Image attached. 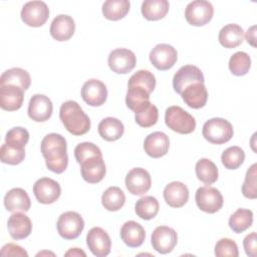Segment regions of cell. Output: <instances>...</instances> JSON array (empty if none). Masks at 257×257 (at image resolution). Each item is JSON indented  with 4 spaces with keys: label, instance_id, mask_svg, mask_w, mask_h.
Masks as SVG:
<instances>
[{
    "label": "cell",
    "instance_id": "obj_28",
    "mask_svg": "<svg viewBox=\"0 0 257 257\" xmlns=\"http://www.w3.org/2000/svg\"><path fill=\"white\" fill-rule=\"evenodd\" d=\"M97 130L99 136L103 140L107 142H114L122 137L124 126L118 118L108 116L100 120Z\"/></svg>",
    "mask_w": 257,
    "mask_h": 257
},
{
    "label": "cell",
    "instance_id": "obj_49",
    "mask_svg": "<svg viewBox=\"0 0 257 257\" xmlns=\"http://www.w3.org/2000/svg\"><path fill=\"white\" fill-rule=\"evenodd\" d=\"M64 255L65 256H83V257L86 256L85 252H83L79 248H71L67 252H65Z\"/></svg>",
    "mask_w": 257,
    "mask_h": 257
},
{
    "label": "cell",
    "instance_id": "obj_41",
    "mask_svg": "<svg viewBox=\"0 0 257 257\" xmlns=\"http://www.w3.org/2000/svg\"><path fill=\"white\" fill-rule=\"evenodd\" d=\"M25 158L24 148H17L4 143L0 149V159L3 164L19 165Z\"/></svg>",
    "mask_w": 257,
    "mask_h": 257
},
{
    "label": "cell",
    "instance_id": "obj_15",
    "mask_svg": "<svg viewBox=\"0 0 257 257\" xmlns=\"http://www.w3.org/2000/svg\"><path fill=\"white\" fill-rule=\"evenodd\" d=\"M81 97L90 106H100L107 98V88L102 81L89 79L82 85Z\"/></svg>",
    "mask_w": 257,
    "mask_h": 257
},
{
    "label": "cell",
    "instance_id": "obj_30",
    "mask_svg": "<svg viewBox=\"0 0 257 257\" xmlns=\"http://www.w3.org/2000/svg\"><path fill=\"white\" fill-rule=\"evenodd\" d=\"M170 4L167 0H145L142 4V14L150 21H157L164 18L169 12Z\"/></svg>",
    "mask_w": 257,
    "mask_h": 257
},
{
    "label": "cell",
    "instance_id": "obj_8",
    "mask_svg": "<svg viewBox=\"0 0 257 257\" xmlns=\"http://www.w3.org/2000/svg\"><path fill=\"white\" fill-rule=\"evenodd\" d=\"M20 15L26 25L40 27L49 17V8L43 1H29L22 7Z\"/></svg>",
    "mask_w": 257,
    "mask_h": 257
},
{
    "label": "cell",
    "instance_id": "obj_26",
    "mask_svg": "<svg viewBox=\"0 0 257 257\" xmlns=\"http://www.w3.org/2000/svg\"><path fill=\"white\" fill-rule=\"evenodd\" d=\"M120 238L125 245L132 248L140 247L146 238L145 229L136 221H127L120 228Z\"/></svg>",
    "mask_w": 257,
    "mask_h": 257
},
{
    "label": "cell",
    "instance_id": "obj_37",
    "mask_svg": "<svg viewBox=\"0 0 257 257\" xmlns=\"http://www.w3.org/2000/svg\"><path fill=\"white\" fill-rule=\"evenodd\" d=\"M159 118L158 107L151 101L135 112L136 122L142 127H150L157 123Z\"/></svg>",
    "mask_w": 257,
    "mask_h": 257
},
{
    "label": "cell",
    "instance_id": "obj_10",
    "mask_svg": "<svg viewBox=\"0 0 257 257\" xmlns=\"http://www.w3.org/2000/svg\"><path fill=\"white\" fill-rule=\"evenodd\" d=\"M109 68L118 74H125L132 71L137 63L135 53L126 48H116L112 50L107 58Z\"/></svg>",
    "mask_w": 257,
    "mask_h": 257
},
{
    "label": "cell",
    "instance_id": "obj_22",
    "mask_svg": "<svg viewBox=\"0 0 257 257\" xmlns=\"http://www.w3.org/2000/svg\"><path fill=\"white\" fill-rule=\"evenodd\" d=\"M7 228L12 239L22 240L30 235L32 231V222L25 214L15 212L9 217Z\"/></svg>",
    "mask_w": 257,
    "mask_h": 257
},
{
    "label": "cell",
    "instance_id": "obj_44",
    "mask_svg": "<svg viewBox=\"0 0 257 257\" xmlns=\"http://www.w3.org/2000/svg\"><path fill=\"white\" fill-rule=\"evenodd\" d=\"M95 156H102L100 149L89 142H84L78 144L74 149V157L78 164H81L83 161H85L88 158L95 157Z\"/></svg>",
    "mask_w": 257,
    "mask_h": 257
},
{
    "label": "cell",
    "instance_id": "obj_48",
    "mask_svg": "<svg viewBox=\"0 0 257 257\" xmlns=\"http://www.w3.org/2000/svg\"><path fill=\"white\" fill-rule=\"evenodd\" d=\"M245 37H246V40L249 44H251L253 47H256V26L253 25L251 26L246 34H245Z\"/></svg>",
    "mask_w": 257,
    "mask_h": 257
},
{
    "label": "cell",
    "instance_id": "obj_14",
    "mask_svg": "<svg viewBox=\"0 0 257 257\" xmlns=\"http://www.w3.org/2000/svg\"><path fill=\"white\" fill-rule=\"evenodd\" d=\"M152 186L150 173L143 168L132 169L125 177V187L127 191L136 196L145 195Z\"/></svg>",
    "mask_w": 257,
    "mask_h": 257
},
{
    "label": "cell",
    "instance_id": "obj_34",
    "mask_svg": "<svg viewBox=\"0 0 257 257\" xmlns=\"http://www.w3.org/2000/svg\"><path fill=\"white\" fill-rule=\"evenodd\" d=\"M253 212L249 209H237L229 218V227L235 233H243L252 226Z\"/></svg>",
    "mask_w": 257,
    "mask_h": 257
},
{
    "label": "cell",
    "instance_id": "obj_24",
    "mask_svg": "<svg viewBox=\"0 0 257 257\" xmlns=\"http://www.w3.org/2000/svg\"><path fill=\"white\" fill-rule=\"evenodd\" d=\"M185 103L191 108H201L205 106L208 100V91L204 83L195 82L188 85L181 93Z\"/></svg>",
    "mask_w": 257,
    "mask_h": 257
},
{
    "label": "cell",
    "instance_id": "obj_45",
    "mask_svg": "<svg viewBox=\"0 0 257 257\" xmlns=\"http://www.w3.org/2000/svg\"><path fill=\"white\" fill-rule=\"evenodd\" d=\"M215 255L218 257H238V246L234 240L222 238L215 245Z\"/></svg>",
    "mask_w": 257,
    "mask_h": 257
},
{
    "label": "cell",
    "instance_id": "obj_4",
    "mask_svg": "<svg viewBox=\"0 0 257 257\" xmlns=\"http://www.w3.org/2000/svg\"><path fill=\"white\" fill-rule=\"evenodd\" d=\"M203 137L209 143L222 145L229 142L234 134L230 121L222 117H213L207 120L203 125Z\"/></svg>",
    "mask_w": 257,
    "mask_h": 257
},
{
    "label": "cell",
    "instance_id": "obj_33",
    "mask_svg": "<svg viewBox=\"0 0 257 257\" xmlns=\"http://www.w3.org/2000/svg\"><path fill=\"white\" fill-rule=\"evenodd\" d=\"M125 202V195L118 187L107 188L101 196V204L105 210L115 212L121 209Z\"/></svg>",
    "mask_w": 257,
    "mask_h": 257
},
{
    "label": "cell",
    "instance_id": "obj_25",
    "mask_svg": "<svg viewBox=\"0 0 257 257\" xmlns=\"http://www.w3.org/2000/svg\"><path fill=\"white\" fill-rule=\"evenodd\" d=\"M4 206L9 212H27L31 207V201L25 190L13 188L5 195Z\"/></svg>",
    "mask_w": 257,
    "mask_h": 257
},
{
    "label": "cell",
    "instance_id": "obj_7",
    "mask_svg": "<svg viewBox=\"0 0 257 257\" xmlns=\"http://www.w3.org/2000/svg\"><path fill=\"white\" fill-rule=\"evenodd\" d=\"M213 5L206 0H195L190 2L185 10V17L193 26H203L209 23L213 17Z\"/></svg>",
    "mask_w": 257,
    "mask_h": 257
},
{
    "label": "cell",
    "instance_id": "obj_43",
    "mask_svg": "<svg viewBox=\"0 0 257 257\" xmlns=\"http://www.w3.org/2000/svg\"><path fill=\"white\" fill-rule=\"evenodd\" d=\"M29 141V133L26 128L21 126H15L9 130L5 137V143L17 147V148H24L25 145Z\"/></svg>",
    "mask_w": 257,
    "mask_h": 257
},
{
    "label": "cell",
    "instance_id": "obj_19",
    "mask_svg": "<svg viewBox=\"0 0 257 257\" xmlns=\"http://www.w3.org/2000/svg\"><path fill=\"white\" fill-rule=\"evenodd\" d=\"M170 148L169 137L163 132H154L150 134L144 142V149L148 156L159 159L167 155Z\"/></svg>",
    "mask_w": 257,
    "mask_h": 257
},
{
    "label": "cell",
    "instance_id": "obj_27",
    "mask_svg": "<svg viewBox=\"0 0 257 257\" xmlns=\"http://www.w3.org/2000/svg\"><path fill=\"white\" fill-rule=\"evenodd\" d=\"M243 28L235 23L225 25L219 32L218 40L225 48H235L243 42Z\"/></svg>",
    "mask_w": 257,
    "mask_h": 257
},
{
    "label": "cell",
    "instance_id": "obj_6",
    "mask_svg": "<svg viewBox=\"0 0 257 257\" xmlns=\"http://www.w3.org/2000/svg\"><path fill=\"white\" fill-rule=\"evenodd\" d=\"M195 200L198 208L209 214L218 212L223 207V196L220 191L211 186L200 187L196 191Z\"/></svg>",
    "mask_w": 257,
    "mask_h": 257
},
{
    "label": "cell",
    "instance_id": "obj_46",
    "mask_svg": "<svg viewBox=\"0 0 257 257\" xmlns=\"http://www.w3.org/2000/svg\"><path fill=\"white\" fill-rule=\"evenodd\" d=\"M0 254L2 256H28V253L21 246L16 245L14 243L5 244L2 247Z\"/></svg>",
    "mask_w": 257,
    "mask_h": 257
},
{
    "label": "cell",
    "instance_id": "obj_38",
    "mask_svg": "<svg viewBox=\"0 0 257 257\" xmlns=\"http://www.w3.org/2000/svg\"><path fill=\"white\" fill-rule=\"evenodd\" d=\"M244 160H245V153L238 146L229 147L222 153V156H221L222 164L228 170L238 169L243 164Z\"/></svg>",
    "mask_w": 257,
    "mask_h": 257
},
{
    "label": "cell",
    "instance_id": "obj_5",
    "mask_svg": "<svg viewBox=\"0 0 257 257\" xmlns=\"http://www.w3.org/2000/svg\"><path fill=\"white\" fill-rule=\"evenodd\" d=\"M56 227L58 234L62 238L73 240L81 234L84 228V221L77 212L67 211L59 216Z\"/></svg>",
    "mask_w": 257,
    "mask_h": 257
},
{
    "label": "cell",
    "instance_id": "obj_13",
    "mask_svg": "<svg viewBox=\"0 0 257 257\" xmlns=\"http://www.w3.org/2000/svg\"><path fill=\"white\" fill-rule=\"evenodd\" d=\"M86 245L94 256L104 257L110 252L111 240L102 228L93 227L86 235Z\"/></svg>",
    "mask_w": 257,
    "mask_h": 257
},
{
    "label": "cell",
    "instance_id": "obj_2",
    "mask_svg": "<svg viewBox=\"0 0 257 257\" xmlns=\"http://www.w3.org/2000/svg\"><path fill=\"white\" fill-rule=\"evenodd\" d=\"M59 118L64 127L73 136L85 135L90 128L89 117L74 100H67L61 104Z\"/></svg>",
    "mask_w": 257,
    "mask_h": 257
},
{
    "label": "cell",
    "instance_id": "obj_32",
    "mask_svg": "<svg viewBox=\"0 0 257 257\" xmlns=\"http://www.w3.org/2000/svg\"><path fill=\"white\" fill-rule=\"evenodd\" d=\"M195 171L197 178L206 185H212L218 180V168L209 159H200L196 163Z\"/></svg>",
    "mask_w": 257,
    "mask_h": 257
},
{
    "label": "cell",
    "instance_id": "obj_17",
    "mask_svg": "<svg viewBox=\"0 0 257 257\" xmlns=\"http://www.w3.org/2000/svg\"><path fill=\"white\" fill-rule=\"evenodd\" d=\"M53 105L50 98L44 94H34L28 103V116L37 122H43L50 118Z\"/></svg>",
    "mask_w": 257,
    "mask_h": 257
},
{
    "label": "cell",
    "instance_id": "obj_1",
    "mask_svg": "<svg viewBox=\"0 0 257 257\" xmlns=\"http://www.w3.org/2000/svg\"><path fill=\"white\" fill-rule=\"evenodd\" d=\"M41 153L46 167L55 174L63 173L68 165L66 140L59 134L51 133L41 141Z\"/></svg>",
    "mask_w": 257,
    "mask_h": 257
},
{
    "label": "cell",
    "instance_id": "obj_11",
    "mask_svg": "<svg viewBox=\"0 0 257 257\" xmlns=\"http://www.w3.org/2000/svg\"><path fill=\"white\" fill-rule=\"evenodd\" d=\"M33 193L39 203L48 205L58 200L61 194V188L56 181L44 177L34 183Z\"/></svg>",
    "mask_w": 257,
    "mask_h": 257
},
{
    "label": "cell",
    "instance_id": "obj_40",
    "mask_svg": "<svg viewBox=\"0 0 257 257\" xmlns=\"http://www.w3.org/2000/svg\"><path fill=\"white\" fill-rule=\"evenodd\" d=\"M251 67V58L244 51L234 53L229 60V69L236 76L245 75Z\"/></svg>",
    "mask_w": 257,
    "mask_h": 257
},
{
    "label": "cell",
    "instance_id": "obj_47",
    "mask_svg": "<svg viewBox=\"0 0 257 257\" xmlns=\"http://www.w3.org/2000/svg\"><path fill=\"white\" fill-rule=\"evenodd\" d=\"M243 246L249 257H256V232H251L244 238Z\"/></svg>",
    "mask_w": 257,
    "mask_h": 257
},
{
    "label": "cell",
    "instance_id": "obj_16",
    "mask_svg": "<svg viewBox=\"0 0 257 257\" xmlns=\"http://www.w3.org/2000/svg\"><path fill=\"white\" fill-rule=\"evenodd\" d=\"M204 75L202 70L195 65H184L174 75L173 87L174 90L181 94L182 91L190 84L195 82L204 83Z\"/></svg>",
    "mask_w": 257,
    "mask_h": 257
},
{
    "label": "cell",
    "instance_id": "obj_39",
    "mask_svg": "<svg viewBox=\"0 0 257 257\" xmlns=\"http://www.w3.org/2000/svg\"><path fill=\"white\" fill-rule=\"evenodd\" d=\"M130 86L143 87L151 94L156 87V77L149 70H145V69L138 70L128 79L127 87Z\"/></svg>",
    "mask_w": 257,
    "mask_h": 257
},
{
    "label": "cell",
    "instance_id": "obj_31",
    "mask_svg": "<svg viewBox=\"0 0 257 257\" xmlns=\"http://www.w3.org/2000/svg\"><path fill=\"white\" fill-rule=\"evenodd\" d=\"M130 7L127 0H107L102 4V14L108 20L117 21L128 13Z\"/></svg>",
    "mask_w": 257,
    "mask_h": 257
},
{
    "label": "cell",
    "instance_id": "obj_18",
    "mask_svg": "<svg viewBox=\"0 0 257 257\" xmlns=\"http://www.w3.org/2000/svg\"><path fill=\"white\" fill-rule=\"evenodd\" d=\"M82 179L89 184H96L102 181L105 176L106 168L102 156L91 157L80 164Z\"/></svg>",
    "mask_w": 257,
    "mask_h": 257
},
{
    "label": "cell",
    "instance_id": "obj_36",
    "mask_svg": "<svg viewBox=\"0 0 257 257\" xmlns=\"http://www.w3.org/2000/svg\"><path fill=\"white\" fill-rule=\"evenodd\" d=\"M150 102V93L143 87L130 86L125 95L126 106L133 111H138Z\"/></svg>",
    "mask_w": 257,
    "mask_h": 257
},
{
    "label": "cell",
    "instance_id": "obj_21",
    "mask_svg": "<svg viewBox=\"0 0 257 257\" xmlns=\"http://www.w3.org/2000/svg\"><path fill=\"white\" fill-rule=\"evenodd\" d=\"M75 31V23L71 16L66 14L57 15L51 22L50 35L57 41H66L70 39Z\"/></svg>",
    "mask_w": 257,
    "mask_h": 257
},
{
    "label": "cell",
    "instance_id": "obj_42",
    "mask_svg": "<svg viewBox=\"0 0 257 257\" xmlns=\"http://www.w3.org/2000/svg\"><path fill=\"white\" fill-rule=\"evenodd\" d=\"M257 164H253L246 172L245 181L242 185V194L248 199L257 198Z\"/></svg>",
    "mask_w": 257,
    "mask_h": 257
},
{
    "label": "cell",
    "instance_id": "obj_35",
    "mask_svg": "<svg viewBox=\"0 0 257 257\" xmlns=\"http://www.w3.org/2000/svg\"><path fill=\"white\" fill-rule=\"evenodd\" d=\"M159 201L153 196H145L139 199L135 205L136 214L144 220H151L155 218L159 213Z\"/></svg>",
    "mask_w": 257,
    "mask_h": 257
},
{
    "label": "cell",
    "instance_id": "obj_29",
    "mask_svg": "<svg viewBox=\"0 0 257 257\" xmlns=\"http://www.w3.org/2000/svg\"><path fill=\"white\" fill-rule=\"evenodd\" d=\"M31 83L30 74L22 68L13 67L5 70L0 77V85H16L26 90Z\"/></svg>",
    "mask_w": 257,
    "mask_h": 257
},
{
    "label": "cell",
    "instance_id": "obj_23",
    "mask_svg": "<svg viewBox=\"0 0 257 257\" xmlns=\"http://www.w3.org/2000/svg\"><path fill=\"white\" fill-rule=\"evenodd\" d=\"M164 199L170 207L181 208L189 200V190L182 182H171L164 189Z\"/></svg>",
    "mask_w": 257,
    "mask_h": 257
},
{
    "label": "cell",
    "instance_id": "obj_20",
    "mask_svg": "<svg viewBox=\"0 0 257 257\" xmlns=\"http://www.w3.org/2000/svg\"><path fill=\"white\" fill-rule=\"evenodd\" d=\"M24 90L16 85H0V106L4 110L14 111L23 104Z\"/></svg>",
    "mask_w": 257,
    "mask_h": 257
},
{
    "label": "cell",
    "instance_id": "obj_12",
    "mask_svg": "<svg viewBox=\"0 0 257 257\" xmlns=\"http://www.w3.org/2000/svg\"><path fill=\"white\" fill-rule=\"evenodd\" d=\"M151 242L153 248L161 253L168 254L173 251L178 242L177 232L168 226H159L152 233Z\"/></svg>",
    "mask_w": 257,
    "mask_h": 257
},
{
    "label": "cell",
    "instance_id": "obj_9",
    "mask_svg": "<svg viewBox=\"0 0 257 257\" xmlns=\"http://www.w3.org/2000/svg\"><path fill=\"white\" fill-rule=\"evenodd\" d=\"M178 60L176 48L167 43L156 45L150 52V61L159 70L172 68Z\"/></svg>",
    "mask_w": 257,
    "mask_h": 257
},
{
    "label": "cell",
    "instance_id": "obj_3",
    "mask_svg": "<svg viewBox=\"0 0 257 257\" xmlns=\"http://www.w3.org/2000/svg\"><path fill=\"white\" fill-rule=\"evenodd\" d=\"M165 122L169 128L181 135L191 134L196 128L194 116L179 105H172L166 109Z\"/></svg>",
    "mask_w": 257,
    "mask_h": 257
}]
</instances>
